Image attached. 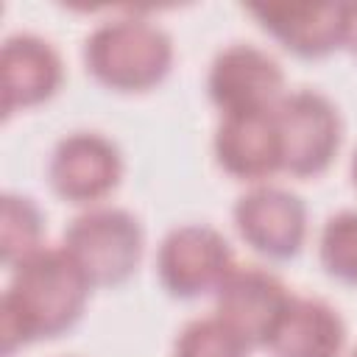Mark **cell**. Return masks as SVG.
I'll list each match as a JSON object with an SVG mask.
<instances>
[{
    "label": "cell",
    "mask_w": 357,
    "mask_h": 357,
    "mask_svg": "<svg viewBox=\"0 0 357 357\" xmlns=\"http://www.w3.org/2000/svg\"><path fill=\"white\" fill-rule=\"evenodd\" d=\"M0 296V354L73 332L92 298V284L61 245H42L8 271Z\"/></svg>",
    "instance_id": "obj_1"
},
{
    "label": "cell",
    "mask_w": 357,
    "mask_h": 357,
    "mask_svg": "<svg viewBox=\"0 0 357 357\" xmlns=\"http://www.w3.org/2000/svg\"><path fill=\"white\" fill-rule=\"evenodd\" d=\"M81 64L92 84L112 95H148L176 67L173 36L139 14L109 17L81 42Z\"/></svg>",
    "instance_id": "obj_2"
},
{
    "label": "cell",
    "mask_w": 357,
    "mask_h": 357,
    "mask_svg": "<svg viewBox=\"0 0 357 357\" xmlns=\"http://www.w3.org/2000/svg\"><path fill=\"white\" fill-rule=\"evenodd\" d=\"M61 248L78 262L95 290H114L134 279L142 265L145 226L131 209L100 204L67 223Z\"/></svg>",
    "instance_id": "obj_3"
},
{
    "label": "cell",
    "mask_w": 357,
    "mask_h": 357,
    "mask_svg": "<svg viewBox=\"0 0 357 357\" xmlns=\"http://www.w3.org/2000/svg\"><path fill=\"white\" fill-rule=\"evenodd\" d=\"M126 176L120 145L95 128H78L56 139L50 148L45 178L50 192L70 206L92 209L112 198Z\"/></svg>",
    "instance_id": "obj_4"
},
{
    "label": "cell",
    "mask_w": 357,
    "mask_h": 357,
    "mask_svg": "<svg viewBox=\"0 0 357 357\" xmlns=\"http://www.w3.org/2000/svg\"><path fill=\"white\" fill-rule=\"evenodd\" d=\"M234 251L226 234L209 223H178L156 245L153 273L173 301H198L215 296L234 268Z\"/></svg>",
    "instance_id": "obj_5"
},
{
    "label": "cell",
    "mask_w": 357,
    "mask_h": 357,
    "mask_svg": "<svg viewBox=\"0 0 357 357\" xmlns=\"http://www.w3.org/2000/svg\"><path fill=\"white\" fill-rule=\"evenodd\" d=\"M276 120L284 145V173L301 181L326 176L346 137L337 103L321 89H290L276 103Z\"/></svg>",
    "instance_id": "obj_6"
},
{
    "label": "cell",
    "mask_w": 357,
    "mask_h": 357,
    "mask_svg": "<svg viewBox=\"0 0 357 357\" xmlns=\"http://www.w3.org/2000/svg\"><path fill=\"white\" fill-rule=\"evenodd\" d=\"M231 226L248 251L268 262L296 259L310 234V212L298 192L279 184H254L231 204Z\"/></svg>",
    "instance_id": "obj_7"
},
{
    "label": "cell",
    "mask_w": 357,
    "mask_h": 357,
    "mask_svg": "<svg viewBox=\"0 0 357 357\" xmlns=\"http://www.w3.org/2000/svg\"><path fill=\"white\" fill-rule=\"evenodd\" d=\"M204 86L220 117L268 112L287 95L279 59L251 42H231L220 47L209 61Z\"/></svg>",
    "instance_id": "obj_8"
},
{
    "label": "cell",
    "mask_w": 357,
    "mask_h": 357,
    "mask_svg": "<svg viewBox=\"0 0 357 357\" xmlns=\"http://www.w3.org/2000/svg\"><path fill=\"white\" fill-rule=\"evenodd\" d=\"M212 159L223 176L240 184H268L284 173V145L276 109L226 114L212 134Z\"/></svg>",
    "instance_id": "obj_9"
},
{
    "label": "cell",
    "mask_w": 357,
    "mask_h": 357,
    "mask_svg": "<svg viewBox=\"0 0 357 357\" xmlns=\"http://www.w3.org/2000/svg\"><path fill=\"white\" fill-rule=\"evenodd\" d=\"M64 78V59L50 39L33 31L8 33L0 45L3 120L8 123L20 112H31L50 103L61 92Z\"/></svg>",
    "instance_id": "obj_10"
},
{
    "label": "cell",
    "mask_w": 357,
    "mask_h": 357,
    "mask_svg": "<svg viewBox=\"0 0 357 357\" xmlns=\"http://www.w3.org/2000/svg\"><path fill=\"white\" fill-rule=\"evenodd\" d=\"M215 315H220L251 349H265L284 310L293 301L290 287L268 268L234 265L215 290Z\"/></svg>",
    "instance_id": "obj_11"
},
{
    "label": "cell",
    "mask_w": 357,
    "mask_h": 357,
    "mask_svg": "<svg viewBox=\"0 0 357 357\" xmlns=\"http://www.w3.org/2000/svg\"><path fill=\"white\" fill-rule=\"evenodd\" d=\"M245 14L301 61H321L343 50V3H251Z\"/></svg>",
    "instance_id": "obj_12"
},
{
    "label": "cell",
    "mask_w": 357,
    "mask_h": 357,
    "mask_svg": "<svg viewBox=\"0 0 357 357\" xmlns=\"http://www.w3.org/2000/svg\"><path fill=\"white\" fill-rule=\"evenodd\" d=\"M349 340L346 318L318 296H296L273 329L265 351L271 357H343Z\"/></svg>",
    "instance_id": "obj_13"
},
{
    "label": "cell",
    "mask_w": 357,
    "mask_h": 357,
    "mask_svg": "<svg viewBox=\"0 0 357 357\" xmlns=\"http://www.w3.org/2000/svg\"><path fill=\"white\" fill-rule=\"evenodd\" d=\"M45 212L22 192L6 190L0 195V262L11 271L17 262L45 245Z\"/></svg>",
    "instance_id": "obj_14"
},
{
    "label": "cell",
    "mask_w": 357,
    "mask_h": 357,
    "mask_svg": "<svg viewBox=\"0 0 357 357\" xmlns=\"http://www.w3.org/2000/svg\"><path fill=\"white\" fill-rule=\"evenodd\" d=\"M318 265L332 282L357 287V209H337L324 220Z\"/></svg>",
    "instance_id": "obj_15"
},
{
    "label": "cell",
    "mask_w": 357,
    "mask_h": 357,
    "mask_svg": "<svg viewBox=\"0 0 357 357\" xmlns=\"http://www.w3.org/2000/svg\"><path fill=\"white\" fill-rule=\"evenodd\" d=\"M251 346L220 315L190 318L170 343V357H251Z\"/></svg>",
    "instance_id": "obj_16"
},
{
    "label": "cell",
    "mask_w": 357,
    "mask_h": 357,
    "mask_svg": "<svg viewBox=\"0 0 357 357\" xmlns=\"http://www.w3.org/2000/svg\"><path fill=\"white\" fill-rule=\"evenodd\" d=\"M343 50L357 59V3H343Z\"/></svg>",
    "instance_id": "obj_17"
},
{
    "label": "cell",
    "mask_w": 357,
    "mask_h": 357,
    "mask_svg": "<svg viewBox=\"0 0 357 357\" xmlns=\"http://www.w3.org/2000/svg\"><path fill=\"white\" fill-rule=\"evenodd\" d=\"M349 178H351V187L357 190V148L351 151V159H349Z\"/></svg>",
    "instance_id": "obj_18"
},
{
    "label": "cell",
    "mask_w": 357,
    "mask_h": 357,
    "mask_svg": "<svg viewBox=\"0 0 357 357\" xmlns=\"http://www.w3.org/2000/svg\"><path fill=\"white\" fill-rule=\"evenodd\" d=\"M346 357H357V346H354V349H351V351H349Z\"/></svg>",
    "instance_id": "obj_19"
}]
</instances>
